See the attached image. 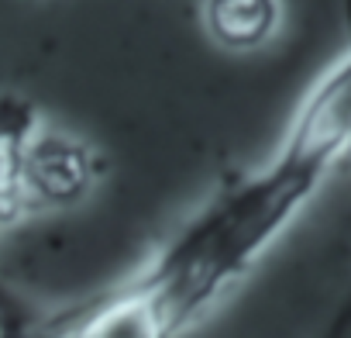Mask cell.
<instances>
[{"instance_id": "obj_3", "label": "cell", "mask_w": 351, "mask_h": 338, "mask_svg": "<svg viewBox=\"0 0 351 338\" xmlns=\"http://www.w3.org/2000/svg\"><path fill=\"white\" fill-rule=\"evenodd\" d=\"M38 135V111L32 100L0 97V204L8 211L21 201V166Z\"/></svg>"}, {"instance_id": "obj_1", "label": "cell", "mask_w": 351, "mask_h": 338, "mask_svg": "<svg viewBox=\"0 0 351 338\" xmlns=\"http://www.w3.org/2000/svg\"><path fill=\"white\" fill-rule=\"evenodd\" d=\"M93 183V155L83 142L66 135H35L21 166V201L25 194L38 204H73Z\"/></svg>"}, {"instance_id": "obj_6", "label": "cell", "mask_w": 351, "mask_h": 338, "mask_svg": "<svg viewBox=\"0 0 351 338\" xmlns=\"http://www.w3.org/2000/svg\"><path fill=\"white\" fill-rule=\"evenodd\" d=\"M8 214H11V211H8L4 204H0V225H4V218H8Z\"/></svg>"}, {"instance_id": "obj_4", "label": "cell", "mask_w": 351, "mask_h": 338, "mask_svg": "<svg viewBox=\"0 0 351 338\" xmlns=\"http://www.w3.org/2000/svg\"><path fill=\"white\" fill-rule=\"evenodd\" d=\"M73 338H172L148 300L128 286L83 317Z\"/></svg>"}, {"instance_id": "obj_2", "label": "cell", "mask_w": 351, "mask_h": 338, "mask_svg": "<svg viewBox=\"0 0 351 338\" xmlns=\"http://www.w3.org/2000/svg\"><path fill=\"white\" fill-rule=\"evenodd\" d=\"M282 25L279 0H204V28L228 52H255Z\"/></svg>"}, {"instance_id": "obj_5", "label": "cell", "mask_w": 351, "mask_h": 338, "mask_svg": "<svg viewBox=\"0 0 351 338\" xmlns=\"http://www.w3.org/2000/svg\"><path fill=\"white\" fill-rule=\"evenodd\" d=\"M344 159L351 162V142H348V148H344ZM324 338H351V293H348V300L337 307V314H334V321L327 324Z\"/></svg>"}]
</instances>
